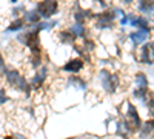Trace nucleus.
<instances>
[{"label": "nucleus", "mask_w": 154, "mask_h": 139, "mask_svg": "<svg viewBox=\"0 0 154 139\" xmlns=\"http://www.w3.org/2000/svg\"><path fill=\"white\" fill-rule=\"evenodd\" d=\"M5 77H6V82L12 87V88H16V90H20V91H28V82L26 79L23 77V76L17 71V70H6L5 73Z\"/></svg>", "instance_id": "f257e3e1"}, {"label": "nucleus", "mask_w": 154, "mask_h": 139, "mask_svg": "<svg viewBox=\"0 0 154 139\" xmlns=\"http://www.w3.org/2000/svg\"><path fill=\"white\" fill-rule=\"evenodd\" d=\"M57 11V0H45L38 5V16L43 17V19H49L53 14H56Z\"/></svg>", "instance_id": "f03ea898"}, {"label": "nucleus", "mask_w": 154, "mask_h": 139, "mask_svg": "<svg viewBox=\"0 0 154 139\" xmlns=\"http://www.w3.org/2000/svg\"><path fill=\"white\" fill-rule=\"evenodd\" d=\"M140 60L146 65H152L154 64V43H146L142 46L140 51Z\"/></svg>", "instance_id": "7ed1b4c3"}, {"label": "nucleus", "mask_w": 154, "mask_h": 139, "mask_svg": "<svg viewBox=\"0 0 154 139\" xmlns=\"http://www.w3.org/2000/svg\"><path fill=\"white\" fill-rule=\"evenodd\" d=\"M100 74H102V84H103L105 90L109 91V93L116 91V84L119 82L117 81V76H111L108 71H102Z\"/></svg>", "instance_id": "20e7f679"}, {"label": "nucleus", "mask_w": 154, "mask_h": 139, "mask_svg": "<svg viewBox=\"0 0 154 139\" xmlns=\"http://www.w3.org/2000/svg\"><path fill=\"white\" fill-rule=\"evenodd\" d=\"M149 37V28L148 27H143V28H139V31L136 33H131L130 34V39L134 42V43H143L146 42V39Z\"/></svg>", "instance_id": "39448f33"}, {"label": "nucleus", "mask_w": 154, "mask_h": 139, "mask_svg": "<svg viewBox=\"0 0 154 139\" xmlns=\"http://www.w3.org/2000/svg\"><path fill=\"white\" fill-rule=\"evenodd\" d=\"M82 68H83V62L80 59H74V60L68 62V64L63 67V70L69 71V73H77V71H80Z\"/></svg>", "instance_id": "423d86ee"}, {"label": "nucleus", "mask_w": 154, "mask_h": 139, "mask_svg": "<svg viewBox=\"0 0 154 139\" xmlns=\"http://www.w3.org/2000/svg\"><path fill=\"white\" fill-rule=\"evenodd\" d=\"M128 119H130V125H131V122H133L136 128H139V127H140V119H139V115H137L136 108H134L131 104L128 105Z\"/></svg>", "instance_id": "0eeeda50"}, {"label": "nucleus", "mask_w": 154, "mask_h": 139, "mask_svg": "<svg viewBox=\"0 0 154 139\" xmlns=\"http://www.w3.org/2000/svg\"><path fill=\"white\" fill-rule=\"evenodd\" d=\"M130 17V25L131 27H136V28H143V27H148V22L142 17H134V16H128Z\"/></svg>", "instance_id": "6e6552de"}, {"label": "nucleus", "mask_w": 154, "mask_h": 139, "mask_svg": "<svg viewBox=\"0 0 154 139\" xmlns=\"http://www.w3.org/2000/svg\"><path fill=\"white\" fill-rule=\"evenodd\" d=\"M139 9L142 11V12H149V11H154V2H152V0H140Z\"/></svg>", "instance_id": "1a4fd4ad"}, {"label": "nucleus", "mask_w": 154, "mask_h": 139, "mask_svg": "<svg viewBox=\"0 0 154 139\" xmlns=\"http://www.w3.org/2000/svg\"><path fill=\"white\" fill-rule=\"evenodd\" d=\"M69 33H72L75 37H80V36L85 34V28H83V25H82V23H75L74 27L69 28Z\"/></svg>", "instance_id": "9d476101"}, {"label": "nucleus", "mask_w": 154, "mask_h": 139, "mask_svg": "<svg viewBox=\"0 0 154 139\" xmlns=\"http://www.w3.org/2000/svg\"><path fill=\"white\" fill-rule=\"evenodd\" d=\"M38 12L37 11H28V12H25V20L26 22H31V23H35L38 20Z\"/></svg>", "instance_id": "9b49d317"}, {"label": "nucleus", "mask_w": 154, "mask_h": 139, "mask_svg": "<svg viewBox=\"0 0 154 139\" xmlns=\"http://www.w3.org/2000/svg\"><path fill=\"white\" fill-rule=\"evenodd\" d=\"M148 82H146V76L143 73H139L137 74V88H146Z\"/></svg>", "instance_id": "f8f14e48"}, {"label": "nucleus", "mask_w": 154, "mask_h": 139, "mask_svg": "<svg viewBox=\"0 0 154 139\" xmlns=\"http://www.w3.org/2000/svg\"><path fill=\"white\" fill-rule=\"evenodd\" d=\"M152 131H154V121H149V122H146V124L143 125V130L140 131V134L146 136V134H149V133H152Z\"/></svg>", "instance_id": "ddd939ff"}, {"label": "nucleus", "mask_w": 154, "mask_h": 139, "mask_svg": "<svg viewBox=\"0 0 154 139\" xmlns=\"http://www.w3.org/2000/svg\"><path fill=\"white\" fill-rule=\"evenodd\" d=\"M20 30H23V22L22 20H17V22H14L11 25L9 28H6V31L5 33H12V31H20Z\"/></svg>", "instance_id": "4468645a"}, {"label": "nucleus", "mask_w": 154, "mask_h": 139, "mask_svg": "<svg viewBox=\"0 0 154 139\" xmlns=\"http://www.w3.org/2000/svg\"><path fill=\"white\" fill-rule=\"evenodd\" d=\"M5 73H6V64H5L3 56L0 54V76H5Z\"/></svg>", "instance_id": "2eb2a0df"}, {"label": "nucleus", "mask_w": 154, "mask_h": 139, "mask_svg": "<svg viewBox=\"0 0 154 139\" xmlns=\"http://www.w3.org/2000/svg\"><path fill=\"white\" fill-rule=\"evenodd\" d=\"M8 100V96H6V91L3 88H0V104H5Z\"/></svg>", "instance_id": "dca6fc26"}, {"label": "nucleus", "mask_w": 154, "mask_h": 139, "mask_svg": "<svg viewBox=\"0 0 154 139\" xmlns=\"http://www.w3.org/2000/svg\"><path fill=\"white\" fill-rule=\"evenodd\" d=\"M122 2H123V3H131L133 0H122Z\"/></svg>", "instance_id": "f3484780"}, {"label": "nucleus", "mask_w": 154, "mask_h": 139, "mask_svg": "<svg viewBox=\"0 0 154 139\" xmlns=\"http://www.w3.org/2000/svg\"><path fill=\"white\" fill-rule=\"evenodd\" d=\"M11 3H17V0H11Z\"/></svg>", "instance_id": "a211bd4d"}]
</instances>
